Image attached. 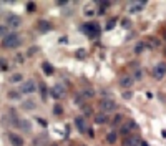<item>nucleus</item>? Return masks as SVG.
<instances>
[{"mask_svg":"<svg viewBox=\"0 0 166 146\" xmlns=\"http://www.w3.org/2000/svg\"><path fill=\"white\" fill-rule=\"evenodd\" d=\"M20 43H22V38H20V35L15 33V32L8 33L2 42L3 48H17V46H20Z\"/></svg>","mask_w":166,"mask_h":146,"instance_id":"nucleus-1","label":"nucleus"},{"mask_svg":"<svg viewBox=\"0 0 166 146\" xmlns=\"http://www.w3.org/2000/svg\"><path fill=\"white\" fill-rule=\"evenodd\" d=\"M83 32L88 35V38H97L102 33V28H100V25L97 22H88L83 25Z\"/></svg>","mask_w":166,"mask_h":146,"instance_id":"nucleus-2","label":"nucleus"},{"mask_svg":"<svg viewBox=\"0 0 166 146\" xmlns=\"http://www.w3.org/2000/svg\"><path fill=\"white\" fill-rule=\"evenodd\" d=\"M100 110L103 113L113 111V110H116V101L113 98H103V100H100Z\"/></svg>","mask_w":166,"mask_h":146,"instance_id":"nucleus-3","label":"nucleus"},{"mask_svg":"<svg viewBox=\"0 0 166 146\" xmlns=\"http://www.w3.org/2000/svg\"><path fill=\"white\" fill-rule=\"evenodd\" d=\"M151 73H153V77H155L156 80H163V78L166 77V63H164V62L156 63V65L153 67Z\"/></svg>","mask_w":166,"mask_h":146,"instance_id":"nucleus-4","label":"nucleus"},{"mask_svg":"<svg viewBox=\"0 0 166 146\" xmlns=\"http://www.w3.org/2000/svg\"><path fill=\"white\" fill-rule=\"evenodd\" d=\"M35 90H37V85H35V81H33V80H27V81H23V83L20 85V88H19V91L23 93V95H30V93H33Z\"/></svg>","mask_w":166,"mask_h":146,"instance_id":"nucleus-5","label":"nucleus"},{"mask_svg":"<svg viewBox=\"0 0 166 146\" xmlns=\"http://www.w3.org/2000/svg\"><path fill=\"white\" fill-rule=\"evenodd\" d=\"M50 95L55 98V100H62V98H65V95H67V90H65V86H63V85L57 83V85L50 90Z\"/></svg>","mask_w":166,"mask_h":146,"instance_id":"nucleus-6","label":"nucleus"},{"mask_svg":"<svg viewBox=\"0 0 166 146\" xmlns=\"http://www.w3.org/2000/svg\"><path fill=\"white\" fill-rule=\"evenodd\" d=\"M5 22H7L5 25H7L8 28H19V27L22 25V19H20L19 15H15V14H10Z\"/></svg>","mask_w":166,"mask_h":146,"instance_id":"nucleus-7","label":"nucleus"},{"mask_svg":"<svg viewBox=\"0 0 166 146\" xmlns=\"http://www.w3.org/2000/svg\"><path fill=\"white\" fill-rule=\"evenodd\" d=\"M73 123H75L76 130H78L80 133H86V131H88L86 121H85V118H83V116H76V118L73 120Z\"/></svg>","mask_w":166,"mask_h":146,"instance_id":"nucleus-8","label":"nucleus"},{"mask_svg":"<svg viewBox=\"0 0 166 146\" xmlns=\"http://www.w3.org/2000/svg\"><path fill=\"white\" fill-rule=\"evenodd\" d=\"M8 141L12 146H23L25 141H23V138L20 135H17V133H8Z\"/></svg>","mask_w":166,"mask_h":146,"instance_id":"nucleus-9","label":"nucleus"},{"mask_svg":"<svg viewBox=\"0 0 166 146\" xmlns=\"http://www.w3.org/2000/svg\"><path fill=\"white\" fill-rule=\"evenodd\" d=\"M133 77H130V75H123V77L120 78V86L121 88H131L133 85Z\"/></svg>","mask_w":166,"mask_h":146,"instance_id":"nucleus-10","label":"nucleus"},{"mask_svg":"<svg viewBox=\"0 0 166 146\" xmlns=\"http://www.w3.org/2000/svg\"><path fill=\"white\" fill-rule=\"evenodd\" d=\"M17 126H19L23 133H30V130H32V123L28 120H19L17 121Z\"/></svg>","mask_w":166,"mask_h":146,"instance_id":"nucleus-11","label":"nucleus"},{"mask_svg":"<svg viewBox=\"0 0 166 146\" xmlns=\"http://www.w3.org/2000/svg\"><path fill=\"white\" fill-rule=\"evenodd\" d=\"M37 27H38V30H40L42 33H47V32L52 30V23H50L48 20H38Z\"/></svg>","mask_w":166,"mask_h":146,"instance_id":"nucleus-12","label":"nucleus"},{"mask_svg":"<svg viewBox=\"0 0 166 146\" xmlns=\"http://www.w3.org/2000/svg\"><path fill=\"white\" fill-rule=\"evenodd\" d=\"M20 108L25 110V111H32V110L37 108V105H35L33 100H23V101L20 103Z\"/></svg>","mask_w":166,"mask_h":146,"instance_id":"nucleus-13","label":"nucleus"},{"mask_svg":"<svg viewBox=\"0 0 166 146\" xmlns=\"http://www.w3.org/2000/svg\"><path fill=\"white\" fill-rule=\"evenodd\" d=\"M42 70H43V73L48 75V77L55 73V68H53V65H52L50 62H43V63H42Z\"/></svg>","mask_w":166,"mask_h":146,"instance_id":"nucleus-14","label":"nucleus"},{"mask_svg":"<svg viewBox=\"0 0 166 146\" xmlns=\"http://www.w3.org/2000/svg\"><path fill=\"white\" fill-rule=\"evenodd\" d=\"M140 141H141L140 138H136V136H130V138H124L123 146H138Z\"/></svg>","mask_w":166,"mask_h":146,"instance_id":"nucleus-15","label":"nucleus"},{"mask_svg":"<svg viewBox=\"0 0 166 146\" xmlns=\"http://www.w3.org/2000/svg\"><path fill=\"white\" fill-rule=\"evenodd\" d=\"M145 43H146V48H159V46H161V42H159L158 38H155V37H151Z\"/></svg>","mask_w":166,"mask_h":146,"instance_id":"nucleus-16","label":"nucleus"},{"mask_svg":"<svg viewBox=\"0 0 166 146\" xmlns=\"http://www.w3.org/2000/svg\"><path fill=\"white\" fill-rule=\"evenodd\" d=\"M145 0L143 2H136V3H130V12H141L143 10V7H145Z\"/></svg>","mask_w":166,"mask_h":146,"instance_id":"nucleus-17","label":"nucleus"},{"mask_svg":"<svg viewBox=\"0 0 166 146\" xmlns=\"http://www.w3.org/2000/svg\"><path fill=\"white\" fill-rule=\"evenodd\" d=\"M106 121H108V116H106L105 113H98V115H95V123H97V125H105Z\"/></svg>","mask_w":166,"mask_h":146,"instance_id":"nucleus-18","label":"nucleus"},{"mask_svg":"<svg viewBox=\"0 0 166 146\" xmlns=\"http://www.w3.org/2000/svg\"><path fill=\"white\" fill-rule=\"evenodd\" d=\"M124 128H126V130L131 133L133 130H136V128H138V125H136V121H133V120H126L124 121V125H123Z\"/></svg>","mask_w":166,"mask_h":146,"instance_id":"nucleus-19","label":"nucleus"},{"mask_svg":"<svg viewBox=\"0 0 166 146\" xmlns=\"http://www.w3.org/2000/svg\"><path fill=\"white\" fill-rule=\"evenodd\" d=\"M75 57L78 58V60H85L86 58V48H78L75 51Z\"/></svg>","mask_w":166,"mask_h":146,"instance_id":"nucleus-20","label":"nucleus"},{"mask_svg":"<svg viewBox=\"0 0 166 146\" xmlns=\"http://www.w3.org/2000/svg\"><path fill=\"white\" fill-rule=\"evenodd\" d=\"M146 50V43L145 42H138L135 46V53H143V51Z\"/></svg>","mask_w":166,"mask_h":146,"instance_id":"nucleus-21","label":"nucleus"},{"mask_svg":"<svg viewBox=\"0 0 166 146\" xmlns=\"http://www.w3.org/2000/svg\"><path fill=\"white\" fill-rule=\"evenodd\" d=\"M116 133L115 131H111V133H108V135H106V143H110V144H115L116 143Z\"/></svg>","mask_w":166,"mask_h":146,"instance_id":"nucleus-22","label":"nucleus"},{"mask_svg":"<svg viewBox=\"0 0 166 146\" xmlns=\"http://www.w3.org/2000/svg\"><path fill=\"white\" fill-rule=\"evenodd\" d=\"M8 80H10V83H19V81L23 80V75H22V73H14Z\"/></svg>","mask_w":166,"mask_h":146,"instance_id":"nucleus-23","label":"nucleus"},{"mask_svg":"<svg viewBox=\"0 0 166 146\" xmlns=\"http://www.w3.org/2000/svg\"><path fill=\"white\" fill-rule=\"evenodd\" d=\"M40 93H42V100H47V96H48V88H47L45 83H40Z\"/></svg>","mask_w":166,"mask_h":146,"instance_id":"nucleus-24","label":"nucleus"},{"mask_svg":"<svg viewBox=\"0 0 166 146\" xmlns=\"http://www.w3.org/2000/svg\"><path fill=\"white\" fill-rule=\"evenodd\" d=\"M121 121H123V115L118 113V115H115V118H113V121H111V125H113V126H118V125L121 123Z\"/></svg>","mask_w":166,"mask_h":146,"instance_id":"nucleus-25","label":"nucleus"},{"mask_svg":"<svg viewBox=\"0 0 166 146\" xmlns=\"http://www.w3.org/2000/svg\"><path fill=\"white\" fill-rule=\"evenodd\" d=\"M8 33H10V32H8V27H7V25H0V37L5 38Z\"/></svg>","mask_w":166,"mask_h":146,"instance_id":"nucleus-26","label":"nucleus"},{"mask_svg":"<svg viewBox=\"0 0 166 146\" xmlns=\"http://www.w3.org/2000/svg\"><path fill=\"white\" fill-rule=\"evenodd\" d=\"M53 113H55L57 116H60V115L63 113V108H62V105H58V103H57L55 106H53Z\"/></svg>","mask_w":166,"mask_h":146,"instance_id":"nucleus-27","label":"nucleus"},{"mask_svg":"<svg viewBox=\"0 0 166 146\" xmlns=\"http://www.w3.org/2000/svg\"><path fill=\"white\" fill-rule=\"evenodd\" d=\"M83 96L91 98V96H95V91H93L91 88H85V90H83Z\"/></svg>","mask_w":166,"mask_h":146,"instance_id":"nucleus-28","label":"nucleus"},{"mask_svg":"<svg viewBox=\"0 0 166 146\" xmlns=\"http://www.w3.org/2000/svg\"><path fill=\"white\" fill-rule=\"evenodd\" d=\"M121 27L123 28H130V27H131V20H130V19H123L121 20Z\"/></svg>","mask_w":166,"mask_h":146,"instance_id":"nucleus-29","label":"nucleus"},{"mask_svg":"<svg viewBox=\"0 0 166 146\" xmlns=\"http://www.w3.org/2000/svg\"><path fill=\"white\" fill-rule=\"evenodd\" d=\"M8 68V63H7V60H3V58H0V70H7Z\"/></svg>","mask_w":166,"mask_h":146,"instance_id":"nucleus-30","label":"nucleus"},{"mask_svg":"<svg viewBox=\"0 0 166 146\" xmlns=\"http://www.w3.org/2000/svg\"><path fill=\"white\" fill-rule=\"evenodd\" d=\"M98 7L102 8V10H105V8L111 7V2H98Z\"/></svg>","mask_w":166,"mask_h":146,"instance_id":"nucleus-31","label":"nucleus"},{"mask_svg":"<svg viewBox=\"0 0 166 146\" xmlns=\"http://www.w3.org/2000/svg\"><path fill=\"white\" fill-rule=\"evenodd\" d=\"M27 10H28V12H35V10H37V3L28 2V3H27Z\"/></svg>","mask_w":166,"mask_h":146,"instance_id":"nucleus-32","label":"nucleus"},{"mask_svg":"<svg viewBox=\"0 0 166 146\" xmlns=\"http://www.w3.org/2000/svg\"><path fill=\"white\" fill-rule=\"evenodd\" d=\"M116 25V19H111L108 23H106V30H111V28H113Z\"/></svg>","mask_w":166,"mask_h":146,"instance_id":"nucleus-33","label":"nucleus"},{"mask_svg":"<svg viewBox=\"0 0 166 146\" xmlns=\"http://www.w3.org/2000/svg\"><path fill=\"white\" fill-rule=\"evenodd\" d=\"M83 113H85L86 116H91V115H93V110H91V106H83Z\"/></svg>","mask_w":166,"mask_h":146,"instance_id":"nucleus-34","label":"nucleus"},{"mask_svg":"<svg viewBox=\"0 0 166 146\" xmlns=\"http://www.w3.org/2000/svg\"><path fill=\"white\" fill-rule=\"evenodd\" d=\"M143 78V72H141V70H136L135 72V78L133 80H141Z\"/></svg>","mask_w":166,"mask_h":146,"instance_id":"nucleus-35","label":"nucleus"},{"mask_svg":"<svg viewBox=\"0 0 166 146\" xmlns=\"http://www.w3.org/2000/svg\"><path fill=\"white\" fill-rule=\"evenodd\" d=\"M123 98H124V100H131V98H133V93H131V91H123Z\"/></svg>","mask_w":166,"mask_h":146,"instance_id":"nucleus-36","label":"nucleus"},{"mask_svg":"<svg viewBox=\"0 0 166 146\" xmlns=\"http://www.w3.org/2000/svg\"><path fill=\"white\" fill-rule=\"evenodd\" d=\"M8 98H19L20 100V91L17 93V91H8Z\"/></svg>","mask_w":166,"mask_h":146,"instance_id":"nucleus-37","label":"nucleus"},{"mask_svg":"<svg viewBox=\"0 0 166 146\" xmlns=\"http://www.w3.org/2000/svg\"><path fill=\"white\" fill-rule=\"evenodd\" d=\"M75 103H76V105H83V95H76Z\"/></svg>","mask_w":166,"mask_h":146,"instance_id":"nucleus-38","label":"nucleus"},{"mask_svg":"<svg viewBox=\"0 0 166 146\" xmlns=\"http://www.w3.org/2000/svg\"><path fill=\"white\" fill-rule=\"evenodd\" d=\"M38 51V46H30V50H28V55H35Z\"/></svg>","mask_w":166,"mask_h":146,"instance_id":"nucleus-39","label":"nucleus"},{"mask_svg":"<svg viewBox=\"0 0 166 146\" xmlns=\"http://www.w3.org/2000/svg\"><path fill=\"white\" fill-rule=\"evenodd\" d=\"M57 5H58V7H67V5H68V2H67V0H58V2H57Z\"/></svg>","mask_w":166,"mask_h":146,"instance_id":"nucleus-40","label":"nucleus"},{"mask_svg":"<svg viewBox=\"0 0 166 146\" xmlns=\"http://www.w3.org/2000/svg\"><path fill=\"white\" fill-rule=\"evenodd\" d=\"M17 62H19V63H23V57H22V55H17Z\"/></svg>","mask_w":166,"mask_h":146,"instance_id":"nucleus-41","label":"nucleus"},{"mask_svg":"<svg viewBox=\"0 0 166 146\" xmlns=\"http://www.w3.org/2000/svg\"><path fill=\"white\" fill-rule=\"evenodd\" d=\"M140 146H148V143H145V141H140Z\"/></svg>","mask_w":166,"mask_h":146,"instance_id":"nucleus-42","label":"nucleus"},{"mask_svg":"<svg viewBox=\"0 0 166 146\" xmlns=\"http://www.w3.org/2000/svg\"><path fill=\"white\" fill-rule=\"evenodd\" d=\"M50 146H58V144H55V143H53V144H50Z\"/></svg>","mask_w":166,"mask_h":146,"instance_id":"nucleus-43","label":"nucleus"},{"mask_svg":"<svg viewBox=\"0 0 166 146\" xmlns=\"http://www.w3.org/2000/svg\"><path fill=\"white\" fill-rule=\"evenodd\" d=\"M164 40H166V33H164Z\"/></svg>","mask_w":166,"mask_h":146,"instance_id":"nucleus-44","label":"nucleus"},{"mask_svg":"<svg viewBox=\"0 0 166 146\" xmlns=\"http://www.w3.org/2000/svg\"><path fill=\"white\" fill-rule=\"evenodd\" d=\"M80 146H86V144H80Z\"/></svg>","mask_w":166,"mask_h":146,"instance_id":"nucleus-45","label":"nucleus"}]
</instances>
